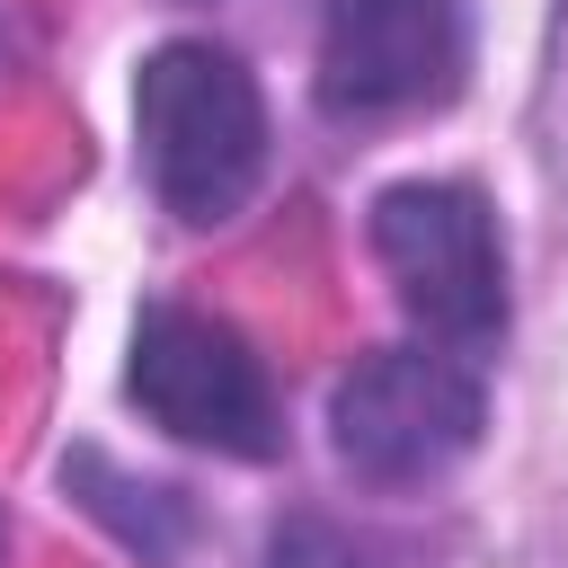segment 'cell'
<instances>
[{
	"label": "cell",
	"instance_id": "obj_1",
	"mask_svg": "<svg viewBox=\"0 0 568 568\" xmlns=\"http://www.w3.org/2000/svg\"><path fill=\"white\" fill-rule=\"evenodd\" d=\"M133 124H142L151 186L178 222H231L257 195L266 106L222 44H160L133 80Z\"/></svg>",
	"mask_w": 568,
	"mask_h": 568
},
{
	"label": "cell",
	"instance_id": "obj_7",
	"mask_svg": "<svg viewBox=\"0 0 568 568\" xmlns=\"http://www.w3.org/2000/svg\"><path fill=\"white\" fill-rule=\"evenodd\" d=\"M266 568H364V559L346 550L337 524H320V515H284V524L266 532Z\"/></svg>",
	"mask_w": 568,
	"mask_h": 568
},
{
	"label": "cell",
	"instance_id": "obj_8",
	"mask_svg": "<svg viewBox=\"0 0 568 568\" xmlns=\"http://www.w3.org/2000/svg\"><path fill=\"white\" fill-rule=\"evenodd\" d=\"M0 541H9V532H0Z\"/></svg>",
	"mask_w": 568,
	"mask_h": 568
},
{
	"label": "cell",
	"instance_id": "obj_3",
	"mask_svg": "<svg viewBox=\"0 0 568 568\" xmlns=\"http://www.w3.org/2000/svg\"><path fill=\"white\" fill-rule=\"evenodd\" d=\"M328 426H337V453H346L355 479L417 488V479H444L479 444L488 390H479L470 364H453L435 346H382L337 382Z\"/></svg>",
	"mask_w": 568,
	"mask_h": 568
},
{
	"label": "cell",
	"instance_id": "obj_4",
	"mask_svg": "<svg viewBox=\"0 0 568 568\" xmlns=\"http://www.w3.org/2000/svg\"><path fill=\"white\" fill-rule=\"evenodd\" d=\"M124 390H133L142 417L169 426L178 444H204V453H231V462H266V453L284 444L275 390H266L257 355L240 346V328H222V320H204V311L151 302V311L133 320Z\"/></svg>",
	"mask_w": 568,
	"mask_h": 568
},
{
	"label": "cell",
	"instance_id": "obj_2",
	"mask_svg": "<svg viewBox=\"0 0 568 568\" xmlns=\"http://www.w3.org/2000/svg\"><path fill=\"white\" fill-rule=\"evenodd\" d=\"M373 257L390 266L408 320L444 346H488L506 328V240L479 186L399 178L373 195Z\"/></svg>",
	"mask_w": 568,
	"mask_h": 568
},
{
	"label": "cell",
	"instance_id": "obj_5",
	"mask_svg": "<svg viewBox=\"0 0 568 568\" xmlns=\"http://www.w3.org/2000/svg\"><path fill=\"white\" fill-rule=\"evenodd\" d=\"M462 80V0H337L320 36L328 115H399Z\"/></svg>",
	"mask_w": 568,
	"mask_h": 568
},
{
	"label": "cell",
	"instance_id": "obj_6",
	"mask_svg": "<svg viewBox=\"0 0 568 568\" xmlns=\"http://www.w3.org/2000/svg\"><path fill=\"white\" fill-rule=\"evenodd\" d=\"M62 488L142 559V568H169L178 550H186V532H195V515H186V497L178 488H160V479H133V470H115L98 444H71L62 453Z\"/></svg>",
	"mask_w": 568,
	"mask_h": 568
}]
</instances>
